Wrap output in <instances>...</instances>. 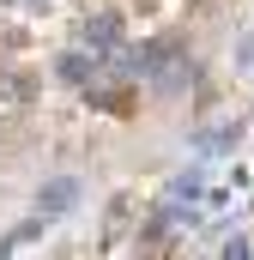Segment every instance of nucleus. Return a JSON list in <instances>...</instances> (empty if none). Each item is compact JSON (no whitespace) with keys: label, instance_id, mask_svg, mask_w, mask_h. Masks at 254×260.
Returning a JSON list of instances; mask_svg holds the SVG:
<instances>
[{"label":"nucleus","instance_id":"nucleus-1","mask_svg":"<svg viewBox=\"0 0 254 260\" xmlns=\"http://www.w3.org/2000/svg\"><path fill=\"white\" fill-rule=\"evenodd\" d=\"M73 206H79V182H73V176H55V182L43 188V200H37L43 218H61V212H73Z\"/></svg>","mask_w":254,"mask_h":260},{"label":"nucleus","instance_id":"nucleus-2","mask_svg":"<svg viewBox=\"0 0 254 260\" xmlns=\"http://www.w3.org/2000/svg\"><path fill=\"white\" fill-rule=\"evenodd\" d=\"M115 43H121V18H115V12L85 18V49H115Z\"/></svg>","mask_w":254,"mask_h":260},{"label":"nucleus","instance_id":"nucleus-3","mask_svg":"<svg viewBox=\"0 0 254 260\" xmlns=\"http://www.w3.org/2000/svg\"><path fill=\"white\" fill-rule=\"evenodd\" d=\"M55 73H61L67 85H85V79H91V61H85V55H61V61H55Z\"/></svg>","mask_w":254,"mask_h":260},{"label":"nucleus","instance_id":"nucleus-4","mask_svg":"<svg viewBox=\"0 0 254 260\" xmlns=\"http://www.w3.org/2000/svg\"><path fill=\"white\" fill-rule=\"evenodd\" d=\"M30 91H37L30 79H12V73L0 79V103H30Z\"/></svg>","mask_w":254,"mask_h":260},{"label":"nucleus","instance_id":"nucleus-5","mask_svg":"<svg viewBox=\"0 0 254 260\" xmlns=\"http://www.w3.org/2000/svg\"><path fill=\"white\" fill-rule=\"evenodd\" d=\"M170 194H176V200H194V194H200V170H188V176H176V182H170Z\"/></svg>","mask_w":254,"mask_h":260},{"label":"nucleus","instance_id":"nucleus-6","mask_svg":"<svg viewBox=\"0 0 254 260\" xmlns=\"http://www.w3.org/2000/svg\"><path fill=\"white\" fill-rule=\"evenodd\" d=\"M236 61H242V67H254V30L242 37V43H236Z\"/></svg>","mask_w":254,"mask_h":260}]
</instances>
